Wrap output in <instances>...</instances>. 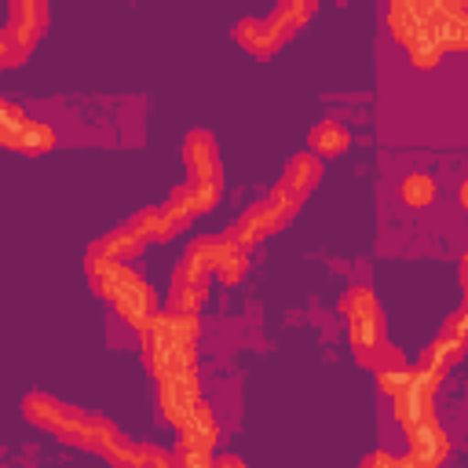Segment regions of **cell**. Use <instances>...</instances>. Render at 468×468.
<instances>
[{"label": "cell", "instance_id": "6da1fadb", "mask_svg": "<svg viewBox=\"0 0 468 468\" xmlns=\"http://www.w3.org/2000/svg\"><path fill=\"white\" fill-rule=\"evenodd\" d=\"M88 278L117 307V314L128 318L132 325H146L157 314L154 289L135 271H128L124 263H106V260H91L88 256Z\"/></svg>", "mask_w": 468, "mask_h": 468}, {"label": "cell", "instance_id": "7a4b0ae2", "mask_svg": "<svg viewBox=\"0 0 468 468\" xmlns=\"http://www.w3.org/2000/svg\"><path fill=\"white\" fill-rule=\"evenodd\" d=\"M311 11H314V4H278L271 15H263V18H241L238 26H234V37H238V44L245 48V51H252V55H260V58H267V55H274L307 18H311Z\"/></svg>", "mask_w": 468, "mask_h": 468}, {"label": "cell", "instance_id": "3957f363", "mask_svg": "<svg viewBox=\"0 0 468 468\" xmlns=\"http://www.w3.org/2000/svg\"><path fill=\"white\" fill-rule=\"evenodd\" d=\"M183 161H186V190L194 194L197 201V212L212 208L216 197H219V154H216V139L205 132V128H194L186 139H183Z\"/></svg>", "mask_w": 468, "mask_h": 468}, {"label": "cell", "instance_id": "277c9868", "mask_svg": "<svg viewBox=\"0 0 468 468\" xmlns=\"http://www.w3.org/2000/svg\"><path fill=\"white\" fill-rule=\"evenodd\" d=\"M44 22H48V7L44 4H26V0H18V4H11V11H7V26H4V37H0V48H4V62L7 66H15L29 48H33V40L40 37V29H44Z\"/></svg>", "mask_w": 468, "mask_h": 468}, {"label": "cell", "instance_id": "5b68a950", "mask_svg": "<svg viewBox=\"0 0 468 468\" xmlns=\"http://www.w3.org/2000/svg\"><path fill=\"white\" fill-rule=\"evenodd\" d=\"M340 311L347 318V333H351L355 351L358 347H377L384 340V314H380V303L369 289H351L344 296Z\"/></svg>", "mask_w": 468, "mask_h": 468}, {"label": "cell", "instance_id": "8992f818", "mask_svg": "<svg viewBox=\"0 0 468 468\" xmlns=\"http://www.w3.org/2000/svg\"><path fill=\"white\" fill-rule=\"evenodd\" d=\"M289 219H292V208L271 194V197H263V201H256V205H249V208L241 212L238 227H230V238H234L241 249H249L256 238L274 234V230L285 227Z\"/></svg>", "mask_w": 468, "mask_h": 468}, {"label": "cell", "instance_id": "52a82bcc", "mask_svg": "<svg viewBox=\"0 0 468 468\" xmlns=\"http://www.w3.org/2000/svg\"><path fill=\"white\" fill-rule=\"evenodd\" d=\"M0 139H4V146L22 150V154H44L55 143V135H51L48 124L22 117L18 106H11V102L0 106Z\"/></svg>", "mask_w": 468, "mask_h": 468}, {"label": "cell", "instance_id": "ba28073f", "mask_svg": "<svg viewBox=\"0 0 468 468\" xmlns=\"http://www.w3.org/2000/svg\"><path fill=\"white\" fill-rule=\"evenodd\" d=\"M435 384H439V377H431V373H424V369L417 366L410 388L395 395V417H399V424L406 428V435H410L413 428H420V424L431 420V391H435Z\"/></svg>", "mask_w": 468, "mask_h": 468}, {"label": "cell", "instance_id": "9c48e42d", "mask_svg": "<svg viewBox=\"0 0 468 468\" xmlns=\"http://www.w3.org/2000/svg\"><path fill=\"white\" fill-rule=\"evenodd\" d=\"M318 172H322V165H318L314 154H296V157L285 165V176H282V183L274 186V197L285 201V205L296 212L300 201L307 197V190L318 183Z\"/></svg>", "mask_w": 468, "mask_h": 468}, {"label": "cell", "instance_id": "30bf717a", "mask_svg": "<svg viewBox=\"0 0 468 468\" xmlns=\"http://www.w3.org/2000/svg\"><path fill=\"white\" fill-rule=\"evenodd\" d=\"M446 450H450L446 431H442L435 420H428V424H420V428H413V431H410V457H417L420 464L439 468V464H442V457H446Z\"/></svg>", "mask_w": 468, "mask_h": 468}, {"label": "cell", "instance_id": "8fae6325", "mask_svg": "<svg viewBox=\"0 0 468 468\" xmlns=\"http://www.w3.org/2000/svg\"><path fill=\"white\" fill-rule=\"evenodd\" d=\"M179 431H183V442L179 446L197 450V453H208L212 450V442H216V417H212V410H208L205 399H201V406L190 413V420Z\"/></svg>", "mask_w": 468, "mask_h": 468}, {"label": "cell", "instance_id": "7c38bea8", "mask_svg": "<svg viewBox=\"0 0 468 468\" xmlns=\"http://www.w3.org/2000/svg\"><path fill=\"white\" fill-rule=\"evenodd\" d=\"M347 143H351V135H347V128L336 124V121H322V124L311 128V146H314L318 154H340Z\"/></svg>", "mask_w": 468, "mask_h": 468}, {"label": "cell", "instance_id": "4fadbf2b", "mask_svg": "<svg viewBox=\"0 0 468 468\" xmlns=\"http://www.w3.org/2000/svg\"><path fill=\"white\" fill-rule=\"evenodd\" d=\"M402 197H406L410 205H424V201L431 197V179H428V176H420V172H417V176H410V179L402 183Z\"/></svg>", "mask_w": 468, "mask_h": 468}, {"label": "cell", "instance_id": "5bb4252c", "mask_svg": "<svg viewBox=\"0 0 468 468\" xmlns=\"http://www.w3.org/2000/svg\"><path fill=\"white\" fill-rule=\"evenodd\" d=\"M216 274H219V282H227V285H230V282H238V278L245 274V249L238 245V249L219 263V271H216Z\"/></svg>", "mask_w": 468, "mask_h": 468}, {"label": "cell", "instance_id": "9a60e30c", "mask_svg": "<svg viewBox=\"0 0 468 468\" xmlns=\"http://www.w3.org/2000/svg\"><path fill=\"white\" fill-rule=\"evenodd\" d=\"M362 468H399V457H391V453H369L362 461Z\"/></svg>", "mask_w": 468, "mask_h": 468}, {"label": "cell", "instance_id": "2e32d148", "mask_svg": "<svg viewBox=\"0 0 468 468\" xmlns=\"http://www.w3.org/2000/svg\"><path fill=\"white\" fill-rule=\"evenodd\" d=\"M212 468H245V464H241L238 457H230V453H227V457H219V461H212Z\"/></svg>", "mask_w": 468, "mask_h": 468}, {"label": "cell", "instance_id": "e0dca14e", "mask_svg": "<svg viewBox=\"0 0 468 468\" xmlns=\"http://www.w3.org/2000/svg\"><path fill=\"white\" fill-rule=\"evenodd\" d=\"M457 201H461V208L468 212V183H461V190H457Z\"/></svg>", "mask_w": 468, "mask_h": 468}, {"label": "cell", "instance_id": "ac0fdd59", "mask_svg": "<svg viewBox=\"0 0 468 468\" xmlns=\"http://www.w3.org/2000/svg\"><path fill=\"white\" fill-rule=\"evenodd\" d=\"M464 285H468V249H464Z\"/></svg>", "mask_w": 468, "mask_h": 468}, {"label": "cell", "instance_id": "d6986e66", "mask_svg": "<svg viewBox=\"0 0 468 468\" xmlns=\"http://www.w3.org/2000/svg\"><path fill=\"white\" fill-rule=\"evenodd\" d=\"M464 314H468V300H464Z\"/></svg>", "mask_w": 468, "mask_h": 468}]
</instances>
